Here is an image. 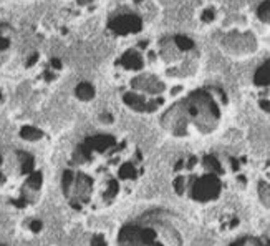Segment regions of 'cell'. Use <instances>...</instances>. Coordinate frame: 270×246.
<instances>
[{
	"label": "cell",
	"instance_id": "6da1fadb",
	"mask_svg": "<svg viewBox=\"0 0 270 246\" xmlns=\"http://www.w3.org/2000/svg\"><path fill=\"white\" fill-rule=\"evenodd\" d=\"M145 172V155L129 136L93 133L71 150L62 195L78 213H103L131 198Z\"/></svg>",
	"mask_w": 270,
	"mask_h": 246
},
{
	"label": "cell",
	"instance_id": "7a4b0ae2",
	"mask_svg": "<svg viewBox=\"0 0 270 246\" xmlns=\"http://www.w3.org/2000/svg\"><path fill=\"white\" fill-rule=\"evenodd\" d=\"M45 193V170L35 153L0 148V200L14 210H32Z\"/></svg>",
	"mask_w": 270,
	"mask_h": 246
},
{
	"label": "cell",
	"instance_id": "3957f363",
	"mask_svg": "<svg viewBox=\"0 0 270 246\" xmlns=\"http://www.w3.org/2000/svg\"><path fill=\"white\" fill-rule=\"evenodd\" d=\"M227 102V100H221ZM217 95L209 89H199L176 102L161 116V125L172 136H189L192 130L208 135L217 128L222 110Z\"/></svg>",
	"mask_w": 270,
	"mask_h": 246
},
{
	"label": "cell",
	"instance_id": "277c9868",
	"mask_svg": "<svg viewBox=\"0 0 270 246\" xmlns=\"http://www.w3.org/2000/svg\"><path fill=\"white\" fill-rule=\"evenodd\" d=\"M197 165L201 173L189 163L186 158L176 161L174 165V177H172V190L178 197H187L196 203H212L221 198L224 190L226 175L224 165L221 160L208 153L204 157H197Z\"/></svg>",
	"mask_w": 270,
	"mask_h": 246
},
{
	"label": "cell",
	"instance_id": "5b68a950",
	"mask_svg": "<svg viewBox=\"0 0 270 246\" xmlns=\"http://www.w3.org/2000/svg\"><path fill=\"white\" fill-rule=\"evenodd\" d=\"M111 246H183V235L161 210H149L120 226Z\"/></svg>",
	"mask_w": 270,
	"mask_h": 246
},
{
	"label": "cell",
	"instance_id": "8992f818",
	"mask_svg": "<svg viewBox=\"0 0 270 246\" xmlns=\"http://www.w3.org/2000/svg\"><path fill=\"white\" fill-rule=\"evenodd\" d=\"M143 28L141 17L136 14H120L116 17H111L108 22V30H111L115 35H133L138 33Z\"/></svg>",
	"mask_w": 270,
	"mask_h": 246
},
{
	"label": "cell",
	"instance_id": "52a82bcc",
	"mask_svg": "<svg viewBox=\"0 0 270 246\" xmlns=\"http://www.w3.org/2000/svg\"><path fill=\"white\" fill-rule=\"evenodd\" d=\"M254 85L260 90H270V58L255 70Z\"/></svg>",
	"mask_w": 270,
	"mask_h": 246
},
{
	"label": "cell",
	"instance_id": "ba28073f",
	"mask_svg": "<svg viewBox=\"0 0 270 246\" xmlns=\"http://www.w3.org/2000/svg\"><path fill=\"white\" fill-rule=\"evenodd\" d=\"M12 35H14L12 28L5 23H0V55L7 53L12 48V44H14V37Z\"/></svg>",
	"mask_w": 270,
	"mask_h": 246
},
{
	"label": "cell",
	"instance_id": "9c48e42d",
	"mask_svg": "<svg viewBox=\"0 0 270 246\" xmlns=\"http://www.w3.org/2000/svg\"><path fill=\"white\" fill-rule=\"evenodd\" d=\"M75 93H77V97L80 100H91L93 97H95V89H93L90 83L83 82V83H80V85L77 87Z\"/></svg>",
	"mask_w": 270,
	"mask_h": 246
},
{
	"label": "cell",
	"instance_id": "30bf717a",
	"mask_svg": "<svg viewBox=\"0 0 270 246\" xmlns=\"http://www.w3.org/2000/svg\"><path fill=\"white\" fill-rule=\"evenodd\" d=\"M257 17L259 20H262L265 23H270V0H265L257 8Z\"/></svg>",
	"mask_w": 270,
	"mask_h": 246
},
{
	"label": "cell",
	"instance_id": "8fae6325",
	"mask_svg": "<svg viewBox=\"0 0 270 246\" xmlns=\"http://www.w3.org/2000/svg\"><path fill=\"white\" fill-rule=\"evenodd\" d=\"M20 135H22V138L25 140H39L42 136V132L37 130L35 127H23L22 132H20Z\"/></svg>",
	"mask_w": 270,
	"mask_h": 246
},
{
	"label": "cell",
	"instance_id": "7c38bea8",
	"mask_svg": "<svg viewBox=\"0 0 270 246\" xmlns=\"http://www.w3.org/2000/svg\"><path fill=\"white\" fill-rule=\"evenodd\" d=\"M214 19H216V12H214L212 8H208V10H204V14H202V22L209 23V22H212Z\"/></svg>",
	"mask_w": 270,
	"mask_h": 246
},
{
	"label": "cell",
	"instance_id": "4fadbf2b",
	"mask_svg": "<svg viewBox=\"0 0 270 246\" xmlns=\"http://www.w3.org/2000/svg\"><path fill=\"white\" fill-rule=\"evenodd\" d=\"M3 98H5V93H3V89H2V87H0V105H2Z\"/></svg>",
	"mask_w": 270,
	"mask_h": 246
},
{
	"label": "cell",
	"instance_id": "5bb4252c",
	"mask_svg": "<svg viewBox=\"0 0 270 246\" xmlns=\"http://www.w3.org/2000/svg\"><path fill=\"white\" fill-rule=\"evenodd\" d=\"M93 0H78V3L80 5H88V3H91Z\"/></svg>",
	"mask_w": 270,
	"mask_h": 246
},
{
	"label": "cell",
	"instance_id": "9a60e30c",
	"mask_svg": "<svg viewBox=\"0 0 270 246\" xmlns=\"http://www.w3.org/2000/svg\"><path fill=\"white\" fill-rule=\"evenodd\" d=\"M0 246H10V245H7V243H2V241H0Z\"/></svg>",
	"mask_w": 270,
	"mask_h": 246
},
{
	"label": "cell",
	"instance_id": "2e32d148",
	"mask_svg": "<svg viewBox=\"0 0 270 246\" xmlns=\"http://www.w3.org/2000/svg\"><path fill=\"white\" fill-rule=\"evenodd\" d=\"M133 2H136V3H141V2H143V0H133Z\"/></svg>",
	"mask_w": 270,
	"mask_h": 246
}]
</instances>
